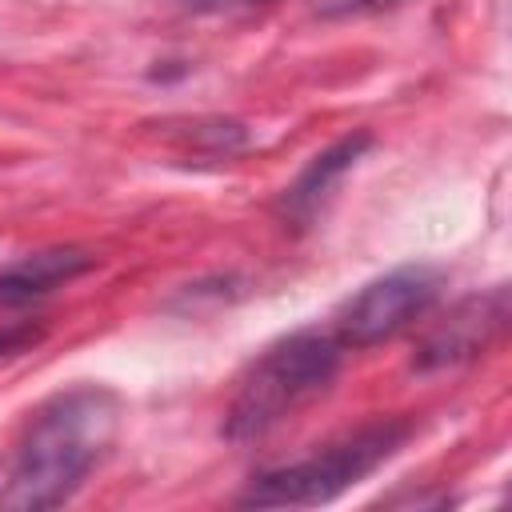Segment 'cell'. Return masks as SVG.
<instances>
[{
	"label": "cell",
	"instance_id": "cell-1",
	"mask_svg": "<svg viewBox=\"0 0 512 512\" xmlns=\"http://www.w3.org/2000/svg\"><path fill=\"white\" fill-rule=\"evenodd\" d=\"M120 424V400L108 388L80 384L52 396L28 424L12 472L0 488V508L40 512L60 508L108 452Z\"/></svg>",
	"mask_w": 512,
	"mask_h": 512
},
{
	"label": "cell",
	"instance_id": "cell-2",
	"mask_svg": "<svg viewBox=\"0 0 512 512\" xmlns=\"http://www.w3.org/2000/svg\"><path fill=\"white\" fill-rule=\"evenodd\" d=\"M336 372H340V340L332 332L304 328L268 344L240 376V388L224 412V436L256 440L272 432L304 404H312L332 384Z\"/></svg>",
	"mask_w": 512,
	"mask_h": 512
},
{
	"label": "cell",
	"instance_id": "cell-3",
	"mask_svg": "<svg viewBox=\"0 0 512 512\" xmlns=\"http://www.w3.org/2000/svg\"><path fill=\"white\" fill-rule=\"evenodd\" d=\"M412 424L400 416H380L360 424L356 432H344L340 440H328L324 448H316L312 456L260 472L240 504L244 508H308V504H328L340 492H348L352 484H360L368 472H376L384 460H392L400 452V444L408 440Z\"/></svg>",
	"mask_w": 512,
	"mask_h": 512
},
{
	"label": "cell",
	"instance_id": "cell-4",
	"mask_svg": "<svg viewBox=\"0 0 512 512\" xmlns=\"http://www.w3.org/2000/svg\"><path fill=\"white\" fill-rule=\"evenodd\" d=\"M444 292V272L432 264H400L376 280H368L356 296H348L336 312L340 348H372L404 328H412Z\"/></svg>",
	"mask_w": 512,
	"mask_h": 512
},
{
	"label": "cell",
	"instance_id": "cell-5",
	"mask_svg": "<svg viewBox=\"0 0 512 512\" xmlns=\"http://www.w3.org/2000/svg\"><path fill=\"white\" fill-rule=\"evenodd\" d=\"M508 320V288L496 284L492 292H480V296H468L460 300L448 320H440L416 348L412 364L420 372H432V368H452V364H464L472 360L476 352H484L492 344V336L504 328Z\"/></svg>",
	"mask_w": 512,
	"mask_h": 512
},
{
	"label": "cell",
	"instance_id": "cell-6",
	"mask_svg": "<svg viewBox=\"0 0 512 512\" xmlns=\"http://www.w3.org/2000/svg\"><path fill=\"white\" fill-rule=\"evenodd\" d=\"M96 268V256L88 248H40V252H28L20 256L16 264H8L0 272V308H24L40 296H48L52 288L84 276Z\"/></svg>",
	"mask_w": 512,
	"mask_h": 512
},
{
	"label": "cell",
	"instance_id": "cell-7",
	"mask_svg": "<svg viewBox=\"0 0 512 512\" xmlns=\"http://www.w3.org/2000/svg\"><path fill=\"white\" fill-rule=\"evenodd\" d=\"M368 144H372V136L368 132H352V136H344V140H336L332 148H324L320 156H312V164L284 188V196H280V212H284V220H296V224H308L312 216H316V208H320V200L336 188V180L368 152Z\"/></svg>",
	"mask_w": 512,
	"mask_h": 512
},
{
	"label": "cell",
	"instance_id": "cell-8",
	"mask_svg": "<svg viewBox=\"0 0 512 512\" xmlns=\"http://www.w3.org/2000/svg\"><path fill=\"white\" fill-rule=\"evenodd\" d=\"M40 336H44V332H40V328H32V324H12V328H0V356L32 348Z\"/></svg>",
	"mask_w": 512,
	"mask_h": 512
},
{
	"label": "cell",
	"instance_id": "cell-9",
	"mask_svg": "<svg viewBox=\"0 0 512 512\" xmlns=\"http://www.w3.org/2000/svg\"><path fill=\"white\" fill-rule=\"evenodd\" d=\"M192 4H232V0H192Z\"/></svg>",
	"mask_w": 512,
	"mask_h": 512
}]
</instances>
